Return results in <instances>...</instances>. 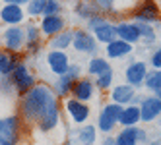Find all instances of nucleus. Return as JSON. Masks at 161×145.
I'll use <instances>...</instances> for the list:
<instances>
[{"label":"nucleus","mask_w":161,"mask_h":145,"mask_svg":"<svg viewBox=\"0 0 161 145\" xmlns=\"http://www.w3.org/2000/svg\"><path fill=\"white\" fill-rule=\"evenodd\" d=\"M95 4L99 14H114V16H124L130 14L140 6L142 0H91Z\"/></svg>","instance_id":"423d86ee"},{"label":"nucleus","mask_w":161,"mask_h":145,"mask_svg":"<svg viewBox=\"0 0 161 145\" xmlns=\"http://www.w3.org/2000/svg\"><path fill=\"white\" fill-rule=\"evenodd\" d=\"M62 105L53 87L37 83L19 99V118L25 126H35L39 132L49 133L60 126Z\"/></svg>","instance_id":"f257e3e1"},{"label":"nucleus","mask_w":161,"mask_h":145,"mask_svg":"<svg viewBox=\"0 0 161 145\" xmlns=\"http://www.w3.org/2000/svg\"><path fill=\"white\" fill-rule=\"evenodd\" d=\"M147 145H161V139H155V141H149Z\"/></svg>","instance_id":"e433bc0d"},{"label":"nucleus","mask_w":161,"mask_h":145,"mask_svg":"<svg viewBox=\"0 0 161 145\" xmlns=\"http://www.w3.org/2000/svg\"><path fill=\"white\" fill-rule=\"evenodd\" d=\"M153 95H155V97L159 99V101H161V89H159V91H157V93H153Z\"/></svg>","instance_id":"4c0bfd02"},{"label":"nucleus","mask_w":161,"mask_h":145,"mask_svg":"<svg viewBox=\"0 0 161 145\" xmlns=\"http://www.w3.org/2000/svg\"><path fill=\"white\" fill-rule=\"evenodd\" d=\"M24 29H25V52L27 54H35V52H39L41 49V29H39V25L35 23V21H27V23L24 25Z\"/></svg>","instance_id":"6ab92c4d"},{"label":"nucleus","mask_w":161,"mask_h":145,"mask_svg":"<svg viewBox=\"0 0 161 145\" xmlns=\"http://www.w3.org/2000/svg\"><path fill=\"white\" fill-rule=\"evenodd\" d=\"M113 81H114V72L113 70L97 75L95 80H93L95 89H99V91H109V89H113Z\"/></svg>","instance_id":"c85d7f7f"},{"label":"nucleus","mask_w":161,"mask_h":145,"mask_svg":"<svg viewBox=\"0 0 161 145\" xmlns=\"http://www.w3.org/2000/svg\"><path fill=\"white\" fill-rule=\"evenodd\" d=\"M99 43L95 41L93 33L84 29V27H78L74 29V41H72V49L78 52V54H87V56H97V49Z\"/></svg>","instance_id":"0eeeda50"},{"label":"nucleus","mask_w":161,"mask_h":145,"mask_svg":"<svg viewBox=\"0 0 161 145\" xmlns=\"http://www.w3.org/2000/svg\"><path fill=\"white\" fill-rule=\"evenodd\" d=\"M114 29H117V39L130 43L132 47H134L136 43H142L138 23L132 21V19H120V21H117V23H114Z\"/></svg>","instance_id":"2eb2a0df"},{"label":"nucleus","mask_w":161,"mask_h":145,"mask_svg":"<svg viewBox=\"0 0 161 145\" xmlns=\"http://www.w3.org/2000/svg\"><path fill=\"white\" fill-rule=\"evenodd\" d=\"M0 47L6 52L19 54L21 50H25V29L24 25H14L6 27L4 33L0 35Z\"/></svg>","instance_id":"20e7f679"},{"label":"nucleus","mask_w":161,"mask_h":145,"mask_svg":"<svg viewBox=\"0 0 161 145\" xmlns=\"http://www.w3.org/2000/svg\"><path fill=\"white\" fill-rule=\"evenodd\" d=\"M45 6H47V0H29L25 4V14L31 18H43Z\"/></svg>","instance_id":"c756f323"},{"label":"nucleus","mask_w":161,"mask_h":145,"mask_svg":"<svg viewBox=\"0 0 161 145\" xmlns=\"http://www.w3.org/2000/svg\"><path fill=\"white\" fill-rule=\"evenodd\" d=\"M144 87L147 91H152V93H157L161 89V70H149L147 75H146Z\"/></svg>","instance_id":"cd10ccee"},{"label":"nucleus","mask_w":161,"mask_h":145,"mask_svg":"<svg viewBox=\"0 0 161 145\" xmlns=\"http://www.w3.org/2000/svg\"><path fill=\"white\" fill-rule=\"evenodd\" d=\"M25 10L24 6H16V4H4L0 8V21L6 23V27H14V25H24L25 23Z\"/></svg>","instance_id":"a211bd4d"},{"label":"nucleus","mask_w":161,"mask_h":145,"mask_svg":"<svg viewBox=\"0 0 161 145\" xmlns=\"http://www.w3.org/2000/svg\"><path fill=\"white\" fill-rule=\"evenodd\" d=\"M149 66H152V70H161V47H157L153 52H152V56H149Z\"/></svg>","instance_id":"72a5a7b5"},{"label":"nucleus","mask_w":161,"mask_h":145,"mask_svg":"<svg viewBox=\"0 0 161 145\" xmlns=\"http://www.w3.org/2000/svg\"><path fill=\"white\" fill-rule=\"evenodd\" d=\"M138 106H140V114H142L144 124H149V122L161 118V101L155 95L142 97L140 103H138Z\"/></svg>","instance_id":"4468645a"},{"label":"nucleus","mask_w":161,"mask_h":145,"mask_svg":"<svg viewBox=\"0 0 161 145\" xmlns=\"http://www.w3.org/2000/svg\"><path fill=\"white\" fill-rule=\"evenodd\" d=\"M29 0H4V4H16V6H25Z\"/></svg>","instance_id":"f704fd0d"},{"label":"nucleus","mask_w":161,"mask_h":145,"mask_svg":"<svg viewBox=\"0 0 161 145\" xmlns=\"http://www.w3.org/2000/svg\"><path fill=\"white\" fill-rule=\"evenodd\" d=\"M109 70H113V66L109 64L107 58H103V56H93V58L87 62V74H89L91 77H97V75L105 74V72H109Z\"/></svg>","instance_id":"bb28decb"},{"label":"nucleus","mask_w":161,"mask_h":145,"mask_svg":"<svg viewBox=\"0 0 161 145\" xmlns=\"http://www.w3.org/2000/svg\"><path fill=\"white\" fill-rule=\"evenodd\" d=\"M62 10L60 0H47V6H45V14L43 16H58Z\"/></svg>","instance_id":"473e14b6"},{"label":"nucleus","mask_w":161,"mask_h":145,"mask_svg":"<svg viewBox=\"0 0 161 145\" xmlns=\"http://www.w3.org/2000/svg\"><path fill=\"white\" fill-rule=\"evenodd\" d=\"M117 145H140V137H138V126H130V128H122L117 137H114Z\"/></svg>","instance_id":"a878e982"},{"label":"nucleus","mask_w":161,"mask_h":145,"mask_svg":"<svg viewBox=\"0 0 161 145\" xmlns=\"http://www.w3.org/2000/svg\"><path fill=\"white\" fill-rule=\"evenodd\" d=\"M62 110L70 116V120L74 124H86L89 120V116H91V108L87 106V103L76 101L74 97H68L62 103Z\"/></svg>","instance_id":"f8f14e48"},{"label":"nucleus","mask_w":161,"mask_h":145,"mask_svg":"<svg viewBox=\"0 0 161 145\" xmlns=\"http://www.w3.org/2000/svg\"><path fill=\"white\" fill-rule=\"evenodd\" d=\"M45 62H47L49 72L56 77L64 75L72 66V60L68 56V52H62V50H49L47 56H45Z\"/></svg>","instance_id":"ddd939ff"},{"label":"nucleus","mask_w":161,"mask_h":145,"mask_svg":"<svg viewBox=\"0 0 161 145\" xmlns=\"http://www.w3.org/2000/svg\"><path fill=\"white\" fill-rule=\"evenodd\" d=\"M147 72H149V64L146 60H134V58H130L128 66L124 68V80H126L128 85H132L134 89H138V87L144 85Z\"/></svg>","instance_id":"9b49d317"},{"label":"nucleus","mask_w":161,"mask_h":145,"mask_svg":"<svg viewBox=\"0 0 161 145\" xmlns=\"http://www.w3.org/2000/svg\"><path fill=\"white\" fill-rule=\"evenodd\" d=\"M120 110L122 106L117 103H107L103 105V108L99 110V116H97V130L103 133H111L114 128L119 126V118H120Z\"/></svg>","instance_id":"6e6552de"},{"label":"nucleus","mask_w":161,"mask_h":145,"mask_svg":"<svg viewBox=\"0 0 161 145\" xmlns=\"http://www.w3.org/2000/svg\"><path fill=\"white\" fill-rule=\"evenodd\" d=\"M68 27V21L58 14V16H43L41 21H39V29H41V35L43 37H54L58 35V33H62L64 29Z\"/></svg>","instance_id":"f3484780"},{"label":"nucleus","mask_w":161,"mask_h":145,"mask_svg":"<svg viewBox=\"0 0 161 145\" xmlns=\"http://www.w3.org/2000/svg\"><path fill=\"white\" fill-rule=\"evenodd\" d=\"M95 95V83L93 80H89V77H80L76 81L74 89H72V97L76 101H82V103H89L91 99Z\"/></svg>","instance_id":"aec40b11"},{"label":"nucleus","mask_w":161,"mask_h":145,"mask_svg":"<svg viewBox=\"0 0 161 145\" xmlns=\"http://www.w3.org/2000/svg\"><path fill=\"white\" fill-rule=\"evenodd\" d=\"M72 41H74V29L66 27L62 33H58V35H54V37L49 39L47 47H49V50H62V52H66L72 47Z\"/></svg>","instance_id":"5701e85b"},{"label":"nucleus","mask_w":161,"mask_h":145,"mask_svg":"<svg viewBox=\"0 0 161 145\" xmlns=\"http://www.w3.org/2000/svg\"><path fill=\"white\" fill-rule=\"evenodd\" d=\"M159 23H161V21H159Z\"/></svg>","instance_id":"ea45409f"},{"label":"nucleus","mask_w":161,"mask_h":145,"mask_svg":"<svg viewBox=\"0 0 161 145\" xmlns=\"http://www.w3.org/2000/svg\"><path fill=\"white\" fill-rule=\"evenodd\" d=\"M138 29H140V37L144 44H153L157 41V33L153 29V25L149 23H138Z\"/></svg>","instance_id":"2f4dec72"},{"label":"nucleus","mask_w":161,"mask_h":145,"mask_svg":"<svg viewBox=\"0 0 161 145\" xmlns=\"http://www.w3.org/2000/svg\"><path fill=\"white\" fill-rule=\"evenodd\" d=\"M142 122V114H140V106L136 103L128 105V106H122L120 110V118H119V124L122 128H130V126H138Z\"/></svg>","instance_id":"393cba45"},{"label":"nucleus","mask_w":161,"mask_h":145,"mask_svg":"<svg viewBox=\"0 0 161 145\" xmlns=\"http://www.w3.org/2000/svg\"><path fill=\"white\" fill-rule=\"evenodd\" d=\"M109 99H111V103H117L120 106H128V105H134V101H138V93L132 85L119 83V85H113Z\"/></svg>","instance_id":"dca6fc26"},{"label":"nucleus","mask_w":161,"mask_h":145,"mask_svg":"<svg viewBox=\"0 0 161 145\" xmlns=\"http://www.w3.org/2000/svg\"><path fill=\"white\" fill-rule=\"evenodd\" d=\"M132 52H134L132 44L126 43V41H120V39H114L113 43L105 44V54H107V58H111V60L126 58V56H130Z\"/></svg>","instance_id":"412c9836"},{"label":"nucleus","mask_w":161,"mask_h":145,"mask_svg":"<svg viewBox=\"0 0 161 145\" xmlns=\"http://www.w3.org/2000/svg\"><path fill=\"white\" fill-rule=\"evenodd\" d=\"M80 77H84L82 75V66L80 64H72L70 66V70H68L64 75L60 77H56V80L53 81V91L56 95V99L58 101H66L68 97H72V89L76 85V81L80 80Z\"/></svg>","instance_id":"f03ea898"},{"label":"nucleus","mask_w":161,"mask_h":145,"mask_svg":"<svg viewBox=\"0 0 161 145\" xmlns=\"http://www.w3.org/2000/svg\"><path fill=\"white\" fill-rule=\"evenodd\" d=\"M21 126L24 122L16 114L0 118V145H18L21 139Z\"/></svg>","instance_id":"39448f33"},{"label":"nucleus","mask_w":161,"mask_h":145,"mask_svg":"<svg viewBox=\"0 0 161 145\" xmlns=\"http://www.w3.org/2000/svg\"><path fill=\"white\" fill-rule=\"evenodd\" d=\"M95 141H97V126H91V124L80 126L72 139L74 145H95Z\"/></svg>","instance_id":"b1692460"},{"label":"nucleus","mask_w":161,"mask_h":145,"mask_svg":"<svg viewBox=\"0 0 161 145\" xmlns=\"http://www.w3.org/2000/svg\"><path fill=\"white\" fill-rule=\"evenodd\" d=\"M10 81H12L14 91H16L19 97H24L31 87H35V85H37L35 75L29 72V68H27V64H25V62H21L18 68L12 72V75H10Z\"/></svg>","instance_id":"9d476101"},{"label":"nucleus","mask_w":161,"mask_h":145,"mask_svg":"<svg viewBox=\"0 0 161 145\" xmlns=\"http://www.w3.org/2000/svg\"><path fill=\"white\" fill-rule=\"evenodd\" d=\"M21 62H24V60H21L19 54L0 50V77H10L12 72L18 68Z\"/></svg>","instance_id":"4be33fe9"},{"label":"nucleus","mask_w":161,"mask_h":145,"mask_svg":"<svg viewBox=\"0 0 161 145\" xmlns=\"http://www.w3.org/2000/svg\"><path fill=\"white\" fill-rule=\"evenodd\" d=\"M76 14H78V18H82V19H91L93 16H97L99 12H97V8H95V4L93 2H80L78 6H76Z\"/></svg>","instance_id":"7c9ffc66"},{"label":"nucleus","mask_w":161,"mask_h":145,"mask_svg":"<svg viewBox=\"0 0 161 145\" xmlns=\"http://www.w3.org/2000/svg\"><path fill=\"white\" fill-rule=\"evenodd\" d=\"M130 19L136 21V23H149V25L159 23L161 21V8L155 0H142L140 6L132 12Z\"/></svg>","instance_id":"1a4fd4ad"},{"label":"nucleus","mask_w":161,"mask_h":145,"mask_svg":"<svg viewBox=\"0 0 161 145\" xmlns=\"http://www.w3.org/2000/svg\"><path fill=\"white\" fill-rule=\"evenodd\" d=\"M155 2H157V0H155Z\"/></svg>","instance_id":"a19ab883"},{"label":"nucleus","mask_w":161,"mask_h":145,"mask_svg":"<svg viewBox=\"0 0 161 145\" xmlns=\"http://www.w3.org/2000/svg\"><path fill=\"white\" fill-rule=\"evenodd\" d=\"M87 31L93 33V37L99 44H109L117 39V29H114V23L105 18V16H93L91 19H87Z\"/></svg>","instance_id":"7ed1b4c3"},{"label":"nucleus","mask_w":161,"mask_h":145,"mask_svg":"<svg viewBox=\"0 0 161 145\" xmlns=\"http://www.w3.org/2000/svg\"><path fill=\"white\" fill-rule=\"evenodd\" d=\"M103 145H117V141H114V137H105Z\"/></svg>","instance_id":"c9c22d12"},{"label":"nucleus","mask_w":161,"mask_h":145,"mask_svg":"<svg viewBox=\"0 0 161 145\" xmlns=\"http://www.w3.org/2000/svg\"><path fill=\"white\" fill-rule=\"evenodd\" d=\"M62 145H74V143H72V141H66V143H62Z\"/></svg>","instance_id":"58836bf2"}]
</instances>
